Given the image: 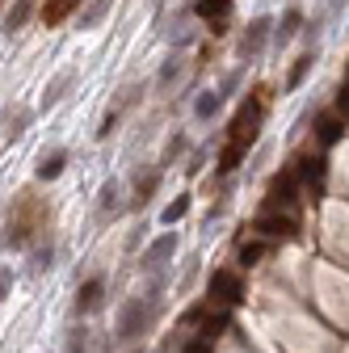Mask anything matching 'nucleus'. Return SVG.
<instances>
[{"mask_svg": "<svg viewBox=\"0 0 349 353\" xmlns=\"http://www.w3.org/2000/svg\"><path fill=\"white\" fill-rule=\"evenodd\" d=\"M42 219H47V210L34 206V202H30V194H21L17 214H9V223H5V236H0V244H5V248H26V244H30V236L42 228Z\"/></svg>", "mask_w": 349, "mask_h": 353, "instance_id": "nucleus-1", "label": "nucleus"}, {"mask_svg": "<svg viewBox=\"0 0 349 353\" xmlns=\"http://www.w3.org/2000/svg\"><path fill=\"white\" fill-rule=\"evenodd\" d=\"M152 320H156V299H126L118 307V328H114V336L118 341H135V336H143L152 328Z\"/></svg>", "mask_w": 349, "mask_h": 353, "instance_id": "nucleus-2", "label": "nucleus"}, {"mask_svg": "<svg viewBox=\"0 0 349 353\" xmlns=\"http://www.w3.org/2000/svg\"><path fill=\"white\" fill-rule=\"evenodd\" d=\"M261 114H266V93H257L252 101H244V105H240V114H236V118H232V126H228V139H232V143H240V148H252L257 126H261Z\"/></svg>", "mask_w": 349, "mask_h": 353, "instance_id": "nucleus-3", "label": "nucleus"}, {"mask_svg": "<svg viewBox=\"0 0 349 353\" xmlns=\"http://www.w3.org/2000/svg\"><path fill=\"white\" fill-rule=\"evenodd\" d=\"M299 202V172L295 168H286V172H278L274 181H270V190H266V210H274V214H282L286 206H295Z\"/></svg>", "mask_w": 349, "mask_h": 353, "instance_id": "nucleus-4", "label": "nucleus"}, {"mask_svg": "<svg viewBox=\"0 0 349 353\" xmlns=\"http://www.w3.org/2000/svg\"><path fill=\"white\" fill-rule=\"evenodd\" d=\"M252 232L261 236V240H295L299 236V223L290 214H274V210H261L257 219H252Z\"/></svg>", "mask_w": 349, "mask_h": 353, "instance_id": "nucleus-5", "label": "nucleus"}, {"mask_svg": "<svg viewBox=\"0 0 349 353\" xmlns=\"http://www.w3.org/2000/svg\"><path fill=\"white\" fill-rule=\"evenodd\" d=\"M210 299H219L223 307L244 303V282H240V274H232V270H215V274H210Z\"/></svg>", "mask_w": 349, "mask_h": 353, "instance_id": "nucleus-6", "label": "nucleus"}, {"mask_svg": "<svg viewBox=\"0 0 349 353\" xmlns=\"http://www.w3.org/2000/svg\"><path fill=\"white\" fill-rule=\"evenodd\" d=\"M270 34H274V21H270V17H252V21L244 26V38H240V55H244V59H257Z\"/></svg>", "mask_w": 349, "mask_h": 353, "instance_id": "nucleus-7", "label": "nucleus"}, {"mask_svg": "<svg viewBox=\"0 0 349 353\" xmlns=\"http://www.w3.org/2000/svg\"><path fill=\"white\" fill-rule=\"evenodd\" d=\"M172 252H177V236L164 232V236H160V240H152V244H148V252L139 256L143 274H160V270H164V261H168Z\"/></svg>", "mask_w": 349, "mask_h": 353, "instance_id": "nucleus-8", "label": "nucleus"}, {"mask_svg": "<svg viewBox=\"0 0 349 353\" xmlns=\"http://www.w3.org/2000/svg\"><path fill=\"white\" fill-rule=\"evenodd\" d=\"M295 172H299V181H308V190H312V194H320V185H324V172H328V164H324V156H303Z\"/></svg>", "mask_w": 349, "mask_h": 353, "instance_id": "nucleus-9", "label": "nucleus"}, {"mask_svg": "<svg viewBox=\"0 0 349 353\" xmlns=\"http://www.w3.org/2000/svg\"><path fill=\"white\" fill-rule=\"evenodd\" d=\"M228 328H232V316H228V307H223V312H206V316H202V324H198V336L215 345V341H219Z\"/></svg>", "mask_w": 349, "mask_h": 353, "instance_id": "nucleus-10", "label": "nucleus"}, {"mask_svg": "<svg viewBox=\"0 0 349 353\" xmlns=\"http://www.w3.org/2000/svg\"><path fill=\"white\" fill-rule=\"evenodd\" d=\"M63 164H68V152H63V148L42 152V156H38V168H34V172H38V181H55V176L63 172Z\"/></svg>", "mask_w": 349, "mask_h": 353, "instance_id": "nucleus-11", "label": "nucleus"}, {"mask_svg": "<svg viewBox=\"0 0 349 353\" xmlns=\"http://www.w3.org/2000/svg\"><path fill=\"white\" fill-rule=\"evenodd\" d=\"M101 294H106V282H101V278L84 282V286L76 290V312H80V316H84V312H97V307H101Z\"/></svg>", "mask_w": 349, "mask_h": 353, "instance_id": "nucleus-12", "label": "nucleus"}, {"mask_svg": "<svg viewBox=\"0 0 349 353\" xmlns=\"http://www.w3.org/2000/svg\"><path fill=\"white\" fill-rule=\"evenodd\" d=\"M97 210H101V219H114V214L122 210V185H118V181H106V185H101Z\"/></svg>", "mask_w": 349, "mask_h": 353, "instance_id": "nucleus-13", "label": "nucleus"}, {"mask_svg": "<svg viewBox=\"0 0 349 353\" xmlns=\"http://www.w3.org/2000/svg\"><path fill=\"white\" fill-rule=\"evenodd\" d=\"M72 9H80V0H47V5H42V26H59V21H68Z\"/></svg>", "mask_w": 349, "mask_h": 353, "instance_id": "nucleus-14", "label": "nucleus"}, {"mask_svg": "<svg viewBox=\"0 0 349 353\" xmlns=\"http://www.w3.org/2000/svg\"><path fill=\"white\" fill-rule=\"evenodd\" d=\"M299 26H303V13H299V9H286V13H282V21H278V30H274L278 47H282V42H290V38L299 34Z\"/></svg>", "mask_w": 349, "mask_h": 353, "instance_id": "nucleus-15", "label": "nucleus"}, {"mask_svg": "<svg viewBox=\"0 0 349 353\" xmlns=\"http://www.w3.org/2000/svg\"><path fill=\"white\" fill-rule=\"evenodd\" d=\"M223 105V97H219V88H206V93H198V101H194V114L206 122V118H215V110Z\"/></svg>", "mask_w": 349, "mask_h": 353, "instance_id": "nucleus-16", "label": "nucleus"}, {"mask_svg": "<svg viewBox=\"0 0 349 353\" xmlns=\"http://www.w3.org/2000/svg\"><path fill=\"white\" fill-rule=\"evenodd\" d=\"M266 252H270V244L266 240H252V244H240V265H244V270H252V265H261V261H266Z\"/></svg>", "mask_w": 349, "mask_h": 353, "instance_id": "nucleus-17", "label": "nucleus"}, {"mask_svg": "<svg viewBox=\"0 0 349 353\" xmlns=\"http://www.w3.org/2000/svg\"><path fill=\"white\" fill-rule=\"evenodd\" d=\"M68 84H72V72H63V76H55V80H51L47 88H42V110H51V105H55V101H59V97L68 93Z\"/></svg>", "mask_w": 349, "mask_h": 353, "instance_id": "nucleus-18", "label": "nucleus"}, {"mask_svg": "<svg viewBox=\"0 0 349 353\" xmlns=\"http://www.w3.org/2000/svg\"><path fill=\"white\" fill-rule=\"evenodd\" d=\"M30 13H34V0H17V5L9 9V17H5V30H9V34H17V30L30 21Z\"/></svg>", "mask_w": 349, "mask_h": 353, "instance_id": "nucleus-19", "label": "nucleus"}, {"mask_svg": "<svg viewBox=\"0 0 349 353\" xmlns=\"http://www.w3.org/2000/svg\"><path fill=\"white\" fill-rule=\"evenodd\" d=\"M244 152H248V148H240V143H232V139H228V143H223V152H219V172H236V168H240V160H244Z\"/></svg>", "mask_w": 349, "mask_h": 353, "instance_id": "nucleus-20", "label": "nucleus"}, {"mask_svg": "<svg viewBox=\"0 0 349 353\" xmlns=\"http://www.w3.org/2000/svg\"><path fill=\"white\" fill-rule=\"evenodd\" d=\"M30 118H34L30 110H13V114L5 118V139H21L26 126H30Z\"/></svg>", "mask_w": 349, "mask_h": 353, "instance_id": "nucleus-21", "label": "nucleus"}, {"mask_svg": "<svg viewBox=\"0 0 349 353\" xmlns=\"http://www.w3.org/2000/svg\"><path fill=\"white\" fill-rule=\"evenodd\" d=\"M312 63H316L312 55H299V59H295V68H290V76H286V93H295V88H299L303 80H308V72H312Z\"/></svg>", "mask_w": 349, "mask_h": 353, "instance_id": "nucleus-22", "label": "nucleus"}, {"mask_svg": "<svg viewBox=\"0 0 349 353\" xmlns=\"http://www.w3.org/2000/svg\"><path fill=\"white\" fill-rule=\"evenodd\" d=\"M181 72H186V59H181V55H168V59H164V68H160V76H156V84H160V88H168Z\"/></svg>", "mask_w": 349, "mask_h": 353, "instance_id": "nucleus-23", "label": "nucleus"}, {"mask_svg": "<svg viewBox=\"0 0 349 353\" xmlns=\"http://www.w3.org/2000/svg\"><path fill=\"white\" fill-rule=\"evenodd\" d=\"M51 256H55L51 240H47V244H38V248L30 252V270H34V274H47V270H51Z\"/></svg>", "mask_w": 349, "mask_h": 353, "instance_id": "nucleus-24", "label": "nucleus"}, {"mask_svg": "<svg viewBox=\"0 0 349 353\" xmlns=\"http://www.w3.org/2000/svg\"><path fill=\"white\" fill-rule=\"evenodd\" d=\"M341 135H345L341 118H324V122H320V148H332V143H341Z\"/></svg>", "mask_w": 349, "mask_h": 353, "instance_id": "nucleus-25", "label": "nucleus"}, {"mask_svg": "<svg viewBox=\"0 0 349 353\" xmlns=\"http://www.w3.org/2000/svg\"><path fill=\"white\" fill-rule=\"evenodd\" d=\"M228 9H232V0H198V17H206V21L228 17Z\"/></svg>", "mask_w": 349, "mask_h": 353, "instance_id": "nucleus-26", "label": "nucleus"}, {"mask_svg": "<svg viewBox=\"0 0 349 353\" xmlns=\"http://www.w3.org/2000/svg\"><path fill=\"white\" fill-rule=\"evenodd\" d=\"M160 185V172H139V181H135V202H148Z\"/></svg>", "mask_w": 349, "mask_h": 353, "instance_id": "nucleus-27", "label": "nucleus"}, {"mask_svg": "<svg viewBox=\"0 0 349 353\" xmlns=\"http://www.w3.org/2000/svg\"><path fill=\"white\" fill-rule=\"evenodd\" d=\"M106 9H110V0H93V5L80 13V30H93V26L106 17Z\"/></svg>", "mask_w": 349, "mask_h": 353, "instance_id": "nucleus-28", "label": "nucleus"}, {"mask_svg": "<svg viewBox=\"0 0 349 353\" xmlns=\"http://www.w3.org/2000/svg\"><path fill=\"white\" fill-rule=\"evenodd\" d=\"M63 353H89V332H84L80 324L68 328V345H63Z\"/></svg>", "mask_w": 349, "mask_h": 353, "instance_id": "nucleus-29", "label": "nucleus"}, {"mask_svg": "<svg viewBox=\"0 0 349 353\" xmlns=\"http://www.w3.org/2000/svg\"><path fill=\"white\" fill-rule=\"evenodd\" d=\"M186 214H190V198L181 194L177 202H168V206H164V214H160V219H164V223H177V219H186Z\"/></svg>", "mask_w": 349, "mask_h": 353, "instance_id": "nucleus-30", "label": "nucleus"}, {"mask_svg": "<svg viewBox=\"0 0 349 353\" xmlns=\"http://www.w3.org/2000/svg\"><path fill=\"white\" fill-rule=\"evenodd\" d=\"M13 290V265H0V299H9Z\"/></svg>", "mask_w": 349, "mask_h": 353, "instance_id": "nucleus-31", "label": "nucleus"}, {"mask_svg": "<svg viewBox=\"0 0 349 353\" xmlns=\"http://www.w3.org/2000/svg\"><path fill=\"white\" fill-rule=\"evenodd\" d=\"M202 316H206V307H190V312L181 316V328H198V324H202Z\"/></svg>", "mask_w": 349, "mask_h": 353, "instance_id": "nucleus-32", "label": "nucleus"}, {"mask_svg": "<svg viewBox=\"0 0 349 353\" xmlns=\"http://www.w3.org/2000/svg\"><path fill=\"white\" fill-rule=\"evenodd\" d=\"M181 148H186V135H172L168 139V152H164V164H172V156H177Z\"/></svg>", "mask_w": 349, "mask_h": 353, "instance_id": "nucleus-33", "label": "nucleus"}, {"mask_svg": "<svg viewBox=\"0 0 349 353\" xmlns=\"http://www.w3.org/2000/svg\"><path fill=\"white\" fill-rule=\"evenodd\" d=\"M236 84H240V72H232V76H228V80L219 84V97H223V101H228V97L236 93Z\"/></svg>", "mask_w": 349, "mask_h": 353, "instance_id": "nucleus-34", "label": "nucleus"}, {"mask_svg": "<svg viewBox=\"0 0 349 353\" xmlns=\"http://www.w3.org/2000/svg\"><path fill=\"white\" fill-rule=\"evenodd\" d=\"M114 126H118V110L106 114V122H101V130H97V139H110V135H114Z\"/></svg>", "mask_w": 349, "mask_h": 353, "instance_id": "nucleus-35", "label": "nucleus"}, {"mask_svg": "<svg viewBox=\"0 0 349 353\" xmlns=\"http://www.w3.org/2000/svg\"><path fill=\"white\" fill-rule=\"evenodd\" d=\"M210 349H215L210 341H202V336H194V341H190V345H186L181 353H210Z\"/></svg>", "mask_w": 349, "mask_h": 353, "instance_id": "nucleus-36", "label": "nucleus"}, {"mask_svg": "<svg viewBox=\"0 0 349 353\" xmlns=\"http://www.w3.org/2000/svg\"><path fill=\"white\" fill-rule=\"evenodd\" d=\"M337 114H349V80L341 84V93H337Z\"/></svg>", "mask_w": 349, "mask_h": 353, "instance_id": "nucleus-37", "label": "nucleus"}, {"mask_svg": "<svg viewBox=\"0 0 349 353\" xmlns=\"http://www.w3.org/2000/svg\"><path fill=\"white\" fill-rule=\"evenodd\" d=\"M135 353H139V349H135Z\"/></svg>", "mask_w": 349, "mask_h": 353, "instance_id": "nucleus-38", "label": "nucleus"}]
</instances>
